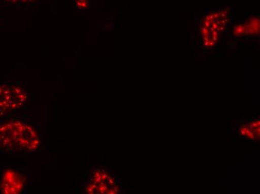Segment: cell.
Returning a JSON list of instances; mask_svg holds the SVG:
<instances>
[{"label":"cell","mask_w":260,"mask_h":194,"mask_svg":"<svg viewBox=\"0 0 260 194\" xmlns=\"http://www.w3.org/2000/svg\"><path fill=\"white\" fill-rule=\"evenodd\" d=\"M41 145L39 124L23 111L0 118V152L33 154Z\"/></svg>","instance_id":"1"},{"label":"cell","mask_w":260,"mask_h":194,"mask_svg":"<svg viewBox=\"0 0 260 194\" xmlns=\"http://www.w3.org/2000/svg\"><path fill=\"white\" fill-rule=\"evenodd\" d=\"M84 190L88 193H116L117 188L107 172L95 169L90 172Z\"/></svg>","instance_id":"4"},{"label":"cell","mask_w":260,"mask_h":194,"mask_svg":"<svg viewBox=\"0 0 260 194\" xmlns=\"http://www.w3.org/2000/svg\"><path fill=\"white\" fill-rule=\"evenodd\" d=\"M5 4L9 6H17V5L23 4V3H28L31 0H3Z\"/></svg>","instance_id":"5"},{"label":"cell","mask_w":260,"mask_h":194,"mask_svg":"<svg viewBox=\"0 0 260 194\" xmlns=\"http://www.w3.org/2000/svg\"><path fill=\"white\" fill-rule=\"evenodd\" d=\"M31 173L26 168L9 167L0 175V192L4 194L26 193Z\"/></svg>","instance_id":"3"},{"label":"cell","mask_w":260,"mask_h":194,"mask_svg":"<svg viewBox=\"0 0 260 194\" xmlns=\"http://www.w3.org/2000/svg\"><path fill=\"white\" fill-rule=\"evenodd\" d=\"M29 99L19 84L0 82V118L23 111Z\"/></svg>","instance_id":"2"}]
</instances>
